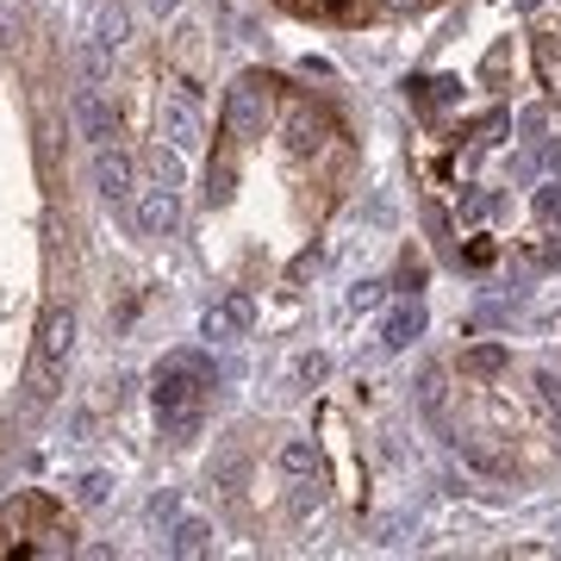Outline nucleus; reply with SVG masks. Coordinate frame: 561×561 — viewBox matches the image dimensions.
I'll return each mask as SVG.
<instances>
[{
    "label": "nucleus",
    "mask_w": 561,
    "mask_h": 561,
    "mask_svg": "<svg viewBox=\"0 0 561 561\" xmlns=\"http://www.w3.org/2000/svg\"><path fill=\"white\" fill-rule=\"evenodd\" d=\"M206 393H213V362L201 350H169L157 368V419L169 431V443H194L201 437V419H206Z\"/></svg>",
    "instance_id": "1"
},
{
    "label": "nucleus",
    "mask_w": 561,
    "mask_h": 561,
    "mask_svg": "<svg viewBox=\"0 0 561 561\" xmlns=\"http://www.w3.org/2000/svg\"><path fill=\"white\" fill-rule=\"evenodd\" d=\"M69 350H76V306H50V312L38 319L32 362H25L20 419H44V412H50V400L62 393V368H69Z\"/></svg>",
    "instance_id": "2"
},
{
    "label": "nucleus",
    "mask_w": 561,
    "mask_h": 561,
    "mask_svg": "<svg viewBox=\"0 0 561 561\" xmlns=\"http://www.w3.org/2000/svg\"><path fill=\"white\" fill-rule=\"evenodd\" d=\"M131 225H138V238H175L181 231V150H157L150 181H138Z\"/></svg>",
    "instance_id": "3"
},
{
    "label": "nucleus",
    "mask_w": 561,
    "mask_h": 561,
    "mask_svg": "<svg viewBox=\"0 0 561 561\" xmlns=\"http://www.w3.org/2000/svg\"><path fill=\"white\" fill-rule=\"evenodd\" d=\"M275 119V81L268 76H238L231 81V94H225V131L243 144H256Z\"/></svg>",
    "instance_id": "4"
},
{
    "label": "nucleus",
    "mask_w": 561,
    "mask_h": 561,
    "mask_svg": "<svg viewBox=\"0 0 561 561\" xmlns=\"http://www.w3.org/2000/svg\"><path fill=\"white\" fill-rule=\"evenodd\" d=\"M94 194H101L113 213L131 219V201H138V162L125 157L119 144H101V150H94Z\"/></svg>",
    "instance_id": "5"
},
{
    "label": "nucleus",
    "mask_w": 561,
    "mask_h": 561,
    "mask_svg": "<svg viewBox=\"0 0 561 561\" xmlns=\"http://www.w3.org/2000/svg\"><path fill=\"white\" fill-rule=\"evenodd\" d=\"M157 131L169 150H181V157H194L206 144V125H201V106L187 101V94H162L157 101Z\"/></svg>",
    "instance_id": "6"
},
{
    "label": "nucleus",
    "mask_w": 561,
    "mask_h": 561,
    "mask_svg": "<svg viewBox=\"0 0 561 561\" xmlns=\"http://www.w3.org/2000/svg\"><path fill=\"white\" fill-rule=\"evenodd\" d=\"M69 113H76V131H81L88 144H94V150L119 138V113H113V101L101 94V81H81L76 101H69Z\"/></svg>",
    "instance_id": "7"
},
{
    "label": "nucleus",
    "mask_w": 561,
    "mask_h": 561,
    "mask_svg": "<svg viewBox=\"0 0 561 561\" xmlns=\"http://www.w3.org/2000/svg\"><path fill=\"white\" fill-rule=\"evenodd\" d=\"M243 331H250V300H243V294H231V300H219V306H206L201 337L213 343V350H225V343H238Z\"/></svg>",
    "instance_id": "8"
},
{
    "label": "nucleus",
    "mask_w": 561,
    "mask_h": 561,
    "mask_svg": "<svg viewBox=\"0 0 561 561\" xmlns=\"http://www.w3.org/2000/svg\"><path fill=\"white\" fill-rule=\"evenodd\" d=\"M213 524L206 518H175L169 524V556H213Z\"/></svg>",
    "instance_id": "9"
},
{
    "label": "nucleus",
    "mask_w": 561,
    "mask_h": 561,
    "mask_svg": "<svg viewBox=\"0 0 561 561\" xmlns=\"http://www.w3.org/2000/svg\"><path fill=\"white\" fill-rule=\"evenodd\" d=\"M125 32H131V20H125V7H119V0H101V7H94V25H88V38L101 44V50H113V57H119Z\"/></svg>",
    "instance_id": "10"
},
{
    "label": "nucleus",
    "mask_w": 561,
    "mask_h": 561,
    "mask_svg": "<svg viewBox=\"0 0 561 561\" xmlns=\"http://www.w3.org/2000/svg\"><path fill=\"white\" fill-rule=\"evenodd\" d=\"M113 468H88V474H76V481H69V500L81 505V512H101L106 500H113Z\"/></svg>",
    "instance_id": "11"
},
{
    "label": "nucleus",
    "mask_w": 561,
    "mask_h": 561,
    "mask_svg": "<svg viewBox=\"0 0 561 561\" xmlns=\"http://www.w3.org/2000/svg\"><path fill=\"white\" fill-rule=\"evenodd\" d=\"M419 331H424V306H419V300H405L400 312L387 319V331H381V350H405V343L419 337Z\"/></svg>",
    "instance_id": "12"
},
{
    "label": "nucleus",
    "mask_w": 561,
    "mask_h": 561,
    "mask_svg": "<svg viewBox=\"0 0 561 561\" xmlns=\"http://www.w3.org/2000/svg\"><path fill=\"white\" fill-rule=\"evenodd\" d=\"M280 468H287V474H294V481H306V474H312V468H319V456H312V443H287V449H280Z\"/></svg>",
    "instance_id": "13"
},
{
    "label": "nucleus",
    "mask_w": 561,
    "mask_h": 561,
    "mask_svg": "<svg viewBox=\"0 0 561 561\" xmlns=\"http://www.w3.org/2000/svg\"><path fill=\"white\" fill-rule=\"evenodd\" d=\"M175 518H181V493H175V486H162V493H150V524H157V530H169Z\"/></svg>",
    "instance_id": "14"
},
{
    "label": "nucleus",
    "mask_w": 561,
    "mask_h": 561,
    "mask_svg": "<svg viewBox=\"0 0 561 561\" xmlns=\"http://www.w3.org/2000/svg\"><path fill=\"white\" fill-rule=\"evenodd\" d=\"M350 306H356V312H368V306H381V280H362L356 294H350Z\"/></svg>",
    "instance_id": "15"
},
{
    "label": "nucleus",
    "mask_w": 561,
    "mask_h": 561,
    "mask_svg": "<svg viewBox=\"0 0 561 561\" xmlns=\"http://www.w3.org/2000/svg\"><path fill=\"white\" fill-rule=\"evenodd\" d=\"M324 375H331V356H306V362H300V381H312V387H319Z\"/></svg>",
    "instance_id": "16"
},
{
    "label": "nucleus",
    "mask_w": 561,
    "mask_h": 561,
    "mask_svg": "<svg viewBox=\"0 0 561 561\" xmlns=\"http://www.w3.org/2000/svg\"><path fill=\"white\" fill-rule=\"evenodd\" d=\"M144 7H150V20H175L181 13V0H144Z\"/></svg>",
    "instance_id": "17"
}]
</instances>
